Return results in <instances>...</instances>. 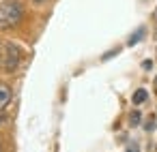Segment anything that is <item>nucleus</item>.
Returning <instances> with one entry per match:
<instances>
[{
  "instance_id": "nucleus-2",
  "label": "nucleus",
  "mask_w": 157,
  "mask_h": 152,
  "mask_svg": "<svg viewBox=\"0 0 157 152\" xmlns=\"http://www.w3.org/2000/svg\"><path fill=\"white\" fill-rule=\"evenodd\" d=\"M24 62V49L17 43H2L0 45V71L15 73Z\"/></svg>"
},
{
  "instance_id": "nucleus-7",
  "label": "nucleus",
  "mask_w": 157,
  "mask_h": 152,
  "mask_svg": "<svg viewBox=\"0 0 157 152\" xmlns=\"http://www.w3.org/2000/svg\"><path fill=\"white\" fill-rule=\"evenodd\" d=\"M155 126H157V118H151V120L146 122V131H153Z\"/></svg>"
},
{
  "instance_id": "nucleus-5",
  "label": "nucleus",
  "mask_w": 157,
  "mask_h": 152,
  "mask_svg": "<svg viewBox=\"0 0 157 152\" xmlns=\"http://www.w3.org/2000/svg\"><path fill=\"white\" fill-rule=\"evenodd\" d=\"M140 124H142V114L133 109V111L129 114V126H140Z\"/></svg>"
},
{
  "instance_id": "nucleus-6",
  "label": "nucleus",
  "mask_w": 157,
  "mask_h": 152,
  "mask_svg": "<svg viewBox=\"0 0 157 152\" xmlns=\"http://www.w3.org/2000/svg\"><path fill=\"white\" fill-rule=\"evenodd\" d=\"M142 37H144V28H138V32H133V34L129 37V41H127V43H129V45H133V43H138Z\"/></svg>"
},
{
  "instance_id": "nucleus-9",
  "label": "nucleus",
  "mask_w": 157,
  "mask_h": 152,
  "mask_svg": "<svg viewBox=\"0 0 157 152\" xmlns=\"http://www.w3.org/2000/svg\"><path fill=\"white\" fill-rule=\"evenodd\" d=\"M127 152H140V150H138V143H131V146L127 148Z\"/></svg>"
},
{
  "instance_id": "nucleus-11",
  "label": "nucleus",
  "mask_w": 157,
  "mask_h": 152,
  "mask_svg": "<svg viewBox=\"0 0 157 152\" xmlns=\"http://www.w3.org/2000/svg\"><path fill=\"white\" fill-rule=\"evenodd\" d=\"M0 152H2V139H0Z\"/></svg>"
},
{
  "instance_id": "nucleus-3",
  "label": "nucleus",
  "mask_w": 157,
  "mask_h": 152,
  "mask_svg": "<svg viewBox=\"0 0 157 152\" xmlns=\"http://www.w3.org/2000/svg\"><path fill=\"white\" fill-rule=\"evenodd\" d=\"M11 99H13V90L9 84L0 81V111H5L9 105H11Z\"/></svg>"
},
{
  "instance_id": "nucleus-10",
  "label": "nucleus",
  "mask_w": 157,
  "mask_h": 152,
  "mask_svg": "<svg viewBox=\"0 0 157 152\" xmlns=\"http://www.w3.org/2000/svg\"><path fill=\"white\" fill-rule=\"evenodd\" d=\"M33 2H37V5H41V2H48V0H33Z\"/></svg>"
},
{
  "instance_id": "nucleus-12",
  "label": "nucleus",
  "mask_w": 157,
  "mask_h": 152,
  "mask_svg": "<svg viewBox=\"0 0 157 152\" xmlns=\"http://www.w3.org/2000/svg\"><path fill=\"white\" fill-rule=\"evenodd\" d=\"M155 17H157V13H155Z\"/></svg>"
},
{
  "instance_id": "nucleus-8",
  "label": "nucleus",
  "mask_w": 157,
  "mask_h": 152,
  "mask_svg": "<svg viewBox=\"0 0 157 152\" xmlns=\"http://www.w3.org/2000/svg\"><path fill=\"white\" fill-rule=\"evenodd\" d=\"M142 69H144V71H151V69H153V60H144V62H142Z\"/></svg>"
},
{
  "instance_id": "nucleus-1",
  "label": "nucleus",
  "mask_w": 157,
  "mask_h": 152,
  "mask_svg": "<svg viewBox=\"0 0 157 152\" xmlns=\"http://www.w3.org/2000/svg\"><path fill=\"white\" fill-rule=\"evenodd\" d=\"M24 5L20 0H2L0 2V30H11L24 20Z\"/></svg>"
},
{
  "instance_id": "nucleus-4",
  "label": "nucleus",
  "mask_w": 157,
  "mask_h": 152,
  "mask_svg": "<svg viewBox=\"0 0 157 152\" xmlns=\"http://www.w3.org/2000/svg\"><path fill=\"white\" fill-rule=\"evenodd\" d=\"M146 99H148V90H146V88H138V90L133 92V96H131V103H133V105H142Z\"/></svg>"
}]
</instances>
